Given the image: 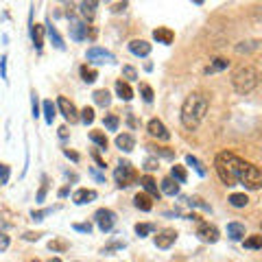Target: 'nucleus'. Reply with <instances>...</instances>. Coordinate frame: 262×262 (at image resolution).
<instances>
[{
  "instance_id": "c85d7f7f",
  "label": "nucleus",
  "mask_w": 262,
  "mask_h": 262,
  "mask_svg": "<svg viewBox=\"0 0 262 262\" xmlns=\"http://www.w3.org/2000/svg\"><path fill=\"white\" fill-rule=\"evenodd\" d=\"M229 203H232L234 208H245L249 203V196L245 192H234V194H229Z\"/></svg>"
},
{
  "instance_id": "b1692460",
  "label": "nucleus",
  "mask_w": 262,
  "mask_h": 262,
  "mask_svg": "<svg viewBox=\"0 0 262 262\" xmlns=\"http://www.w3.org/2000/svg\"><path fill=\"white\" fill-rule=\"evenodd\" d=\"M227 236L232 241H245V225H241V223H229L227 225Z\"/></svg>"
},
{
  "instance_id": "f03ea898",
  "label": "nucleus",
  "mask_w": 262,
  "mask_h": 262,
  "mask_svg": "<svg viewBox=\"0 0 262 262\" xmlns=\"http://www.w3.org/2000/svg\"><path fill=\"white\" fill-rule=\"evenodd\" d=\"M208 96L201 94V92H192L186 96V101L182 105V114H179V118H182V125L186 129H196L203 122L208 114Z\"/></svg>"
},
{
  "instance_id": "c03bdc74",
  "label": "nucleus",
  "mask_w": 262,
  "mask_h": 262,
  "mask_svg": "<svg viewBox=\"0 0 262 262\" xmlns=\"http://www.w3.org/2000/svg\"><path fill=\"white\" fill-rule=\"evenodd\" d=\"M125 247V243L122 241H116V243H110L107 247H103V253H110V251H116V249H122Z\"/></svg>"
},
{
  "instance_id": "58836bf2",
  "label": "nucleus",
  "mask_w": 262,
  "mask_h": 262,
  "mask_svg": "<svg viewBox=\"0 0 262 262\" xmlns=\"http://www.w3.org/2000/svg\"><path fill=\"white\" fill-rule=\"evenodd\" d=\"M140 94H142V98H144V101L146 103H151L153 101V90H151V85H140Z\"/></svg>"
},
{
  "instance_id": "79ce46f5",
  "label": "nucleus",
  "mask_w": 262,
  "mask_h": 262,
  "mask_svg": "<svg viewBox=\"0 0 262 262\" xmlns=\"http://www.w3.org/2000/svg\"><path fill=\"white\" fill-rule=\"evenodd\" d=\"M51 212H53V208H46V210H37V212L33 210V214H31V216H33V221H42L44 216H48V214H51Z\"/></svg>"
},
{
  "instance_id": "aec40b11",
  "label": "nucleus",
  "mask_w": 262,
  "mask_h": 262,
  "mask_svg": "<svg viewBox=\"0 0 262 262\" xmlns=\"http://www.w3.org/2000/svg\"><path fill=\"white\" fill-rule=\"evenodd\" d=\"M46 33H48V37H51V42H53V46L57 48V51H63V48H66L63 39H61V35H59V31H57L51 22H46Z\"/></svg>"
},
{
  "instance_id": "a211bd4d",
  "label": "nucleus",
  "mask_w": 262,
  "mask_h": 262,
  "mask_svg": "<svg viewBox=\"0 0 262 262\" xmlns=\"http://www.w3.org/2000/svg\"><path fill=\"white\" fill-rule=\"evenodd\" d=\"M160 192L162 194H168V196H175V194H179V184L175 182L173 177L162 179V182H160Z\"/></svg>"
},
{
  "instance_id": "1a4fd4ad",
  "label": "nucleus",
  "mask_w": 262,
  "mask_h": 262,
  "mask_svg": "<svg viewBox=\"0 0 262 262\" xmlns=\"http://www.w3.org/2000/svg\"><path fill=\"white\" fill-rule=\"evenodd\" d=\"M68 20H70V37L75 39V42H83L88 37V29H90L88 22L75 18V15H68Z\"/></svg>"
},
{
  "instance_id": "4be33fe9",
  "label": "nucleus",
  "mask_w": 262,
  "mask_h": 262,
  "mask_svg": "<svg viewBox=\"0 0 262 262\" xmlns=\"http://www.w3.org/2000/svg\"><path fill=\"white\" fill-rule=\"evenodd\" d=\"M229 68V61L223 59V57H216V59H212L210 66L206 68V75H214V72H221V70H227Z\"/></svg>"
},
{
  "instance_id": "a878e982",
  "label": "nucleus",
  "mask_w": 262,
  "mask_h": 262,
  "mask_svg": "<svg viewBox=\"0 0 262 262\" xmlns=\"http://www.w3.org/2000/svg\"><path fill=\"white\" fill-rule=\"evenodd\" d=\"M92 96H94V103H96V105H101V107H110V103H112V94L107 92V90H96V92H94Z\"/></svg>"
},
{
  "instance_id": "bb28decb",
  "label": "nucleus",
  "mask_w": 262,
  "mask_h": 262,
  "mask_svg": "<svg viewBox=\"0 0 262 262\" xmlns=\"http://www.w3.org/2000/svg\"><path fill=\"white\" fill-rule=\"evenodd\" d=\"M149 151L155 155V158H164V160H173L175 151L168 149V146H149Z\"/></svg>"
},
{
  "instance_id": "c9c22d12",
  "label": "nucleus",
  "mask_w": 262,
  "mask_h": 262,
  "mask_svg": "<svg viewBox=\"0 0 262 262\" xmlns=\"http://www.w3.org/2000/svg\"><path fill=\"white\" fill-rule=\"evenodd\" d=\"M103 125L107 127L110 131H116V129H118V125H120V120H118V116H114V114H105Z\"/></svg>"
},
{
  "instance_id": "dca6fc26",
  "label": "nucleus",
  "mask_w": 262,
  "mask_h": 262,
  "mask_svg": "<svg viewBox=\"0 0 262 262\" xmlns=\"http://www.w3.org/2000/svg\"><path fill=\"white\" fill-rule=\"evenodd\" d=\"M116 146L120 151H125V153H131L136 149V138L131 136V134H118L116 136Z\"/></svg>"
},
{
  "instance_id": "cd10ccee",
  "label": "nucleus",
  "mask_w": 262,
  "mask_h": 262,
  "mask_svg": "<svg viewBox=\"0 0 262 262\" xmlns=\"http://www.w3.org/2000/svg\"><path fill=\"white\" fill-rule=\"evenodd\" d=\"M186 164H188V166H192V168L196 170V175L206 177V173H208V170H206V166H203V164H201V160H196L194 155H186Z\"/></svg>"
},
{
  "instance_id": "a18cd8bd",
  "label": "nucleus",
  "mask_w": 262,
  "mask_h": 262,
  "mask_svg": "<svg viewBox=\"0 0 262 262\" xmlns=\"http://www.w3.org/2000/svg\"><path fill=\"white\" fill-rule=\"evenodd\" d=\"M7 179H9V166L0 164V184H7Z\"/></svg>"
},
{
  "instance_id": "e433bc0d",
  "label": "nucleus",
  "mask_w": 262,
  "mask_h": 262,
  "mask_svg": "<svg viewBox=\"0 0 262 262\" xmlns=\"http://www.w3.org/2000/svg\"><path fill=\"white\" fill-rule=\"evenodd\" d=\"M188 206H190V208H201V210H206V212L212 210L208 203H203V199H199V196H192V199H188Z\"/></svg>"
},
{
  "instance_id": "2f4dec72",
  "label": "nucleus",
  "mask_w": 262,
  "mask_h": 262,
  "mask_svg": "<svg viewBox=\"0 0 262 262\" xmlns=\"http://www.w3.org/2000/svg\"><path fill=\"white\" fill-rule=\"evenodd\" d=\"M170 177H173L177 184H186L188 173H186V168H184V166H179V164H175L173 170H170Z\"/></svg>"
},
{
  "instance_id": "473e14b6",
  "label": "nucleus",
  "mask_w": 262,
  "mask_h": 262,
  "mask_svg": "<svg viewBox=\"0 0 262 262\" xmlns=\"http://www.w3.org/2000/svg\"><path fill=\"white\" fill-rule=\"evenodd\" d=\"M243 245H245L247 249H262V236H260V234L249 236V238L243 241Z\"/></svg>"
},
{
  "instance_id": "72a5a7b5",
  "label": "nucleus",
  "mask_w": 262,
  "mask_h": 262,
  "mask_svg": "<svg viewBox=\"0 0 262 262\" xmlns=\"http://www.w3.org/2000/svg\"><path fill=\"white\" fill-rule=\"evenodd\" d=\"M155 232V225L153 223H138L136 225V234L140 236V238H144V236H149Z\"/></svg>"
},
{
  "instance_id": "f3484780",
  "label": "nucleus",
  "mask_w": 262,
  "mask_h": 262,
  "mask_svg": "<svg viewBox=\"0 0 262 262\" xmlns=\"http://www.w3.org/2000/svg\"><path fill=\"white\" fill-rule=\"evenodd\" d=\"M134 206L138 208V210H142V212H151L153 210V199L146 192H138L136 196H134Z\"/></svg>"
},
{
  "instance_id": "6ab92c4d",
  "label": "nucleus",
  "mask_w": 262,
  "mask_h": 262,
  "mask_svg": "<svg viewBox=\"0 0 262 262\" xmlns=\"http://www.w3.org/2000/svg\"><path fill=\"white\" fill-rule=\"evenodd\" d=\"M31 39H33V46H35L37 51H42V46H44V27H39V24H31Z\"/></svg>"
},
{
  "instance_id": "13d9d810",
  "label": "nucleus",
  "mask_w": 262,
  "mask_h": 262,
  "mask_svg": "<svg viewBox=\"0 0 262 262\" xmlns=\"http://www.w3.org/2000/svg\"><path fill=\"white\" fill-rule=\"evenodd\" d=\"M68 192H70V188H68V186H63V188H61V190H59V196H66V194H68Z\"/></svg>"
},
{
  "instance_id": "9b49d317",
  "label": "nucleus",
  "mask_w": 262,
  "mask_h": 262,
  "mask_svg": "<svg viewBox=\"0 0 262 262\" xmlns=\"http://www.w3.org/2000/svg\"><path fill=\"white\" fill-rule=\"evenodd\" d=\"M146 129H149V134H151L153 138H158V140H168V138H170L166 125H164V122H162L160 118L149 120V125H146Z\"/></svg>"
},
{
  "instance_id": "c756f323",
  "label": "nucleus",
  "mask_w": 262,
  "mask_h": 262,
  "mask_svg": "<svg viewBox=\"0 0 262 262\" xmlns=\"http://www.w3.org/2000/svg\"><path fill=\"white\" fill-rule=\"evenodd\" d=\"M81 79L85 81V83H94V81L98 79V72L94 68H90V66H81Z\"/></svg>"
},
{
  "instance_id": "9d476101",
  "label": "nucleus",
  "mask_w": 262,
  "mask_h": 262,
  "mask_svg": "<svg viewBox=\"0 0 262 262\" xmlns=\"http://www.w3.org/2000/svg\"><path fill=\"white\" fill-rule=\"evenodd\" d=\"M57 107H59L61 116L68 120V122H77V120H79V112H77V107H75V103L68 101L66 96H59V98H57Z\"/></svg>"
},
{
  "instance_id": "680f3d73",
  "label": "nucleus",
  "mask_w": 262,
  "mask_h": 262,
  "mask_svg": "<svg viewBox=\"0 0 262 262\" xmlns=\"http://www.w3.org/2000/svg\"><path fill=\"white\" fill-rule=\"evenodd\" d=\"M31 262H42V260H31Z\"/></svg>"
},
{
  "instance_id": "5fc2aeb1",
  "label": "nucleus",
  "mask_w": 262,
  "mask_h": 262,
  "mask_svg": "<svg viewBox=\"0 0 262 262\" xmlns=\"http://www.w3.org/2000/svg\"><path fill=\"white\" fill-rule=\"evenodd\" d=\"M125 9H127V3H122V5H120V3H118V5H114V11H125Z\"/></svg>"
},
{
  "instance_id": "6e6552de",
  "label": "nucleus",
  "mask_w": 262,
  "mask_h": 262,
  "mask_svg": "<svg viewBox=\"0 0 262 262\" xmlns=\"http://www.w3.org/2000/svg\"><path fill=\"white\" fill-rule=\"evenodd\" d=\"M175 241H177V232L175 229H170V227L158 232L155 234V238H153V243H155V247L158 249H170L175 245Z\"/></svg>"
},
{
  "instance_id": "4468645a",
  "label": "nucleus",
  "mask_w": 262,
  "mask_h": 262,
  "mask_svg": "<svg viewBox=\"0 0 262 262\" xmlns=\"http://www.w3.org/2000/svg\"><path fill=\"white\" fill-rule=\"evenodd\" d=\"M129 51H131V55H136V57H146L151 53V44L144 42V39H131Z\"/></svg>"
},
{
  "instance_id": "49530a36",
  "label": "nucleus",
  "mask_w": 262,
  "mask_h": 262,
  "mask_svg": "<svg viewBox=\"0 0 262 262\" xmlns=\"http://www.w3.org/2000/svg\"><path fill=\"white\" fill-rule=\"evenodd\" d=\"M48 247H51L53 251H63L68 245H66L63 241H51V243H48Z\"/></svg>"
},
{
  "instance_id": "423d86ee",
  "label": "nucleus",
  "mask_w": 262,
  "mask_h": 262,
  "mask_svg": "<svg viewBox=\"0 0 262 262\" xmlns=\"http://www.w3.org/2000/svg\"><path fill=\"white\" fill-rule=\"evenodd\" d=\"M196 236L203 241V243H210L214 245L219 241V229L214 225L206 223V221H196Z\"/></svg>"
},
{
  "instance_id": "864d4df0",
  "label": "nucleus",
  "mask_w": 262,
  "mask_h": 262,
  "mask_svg": "<svg viewBox=\"0 0 262 262\" xmlns=\"http://www.w3.org/2000/svg\"><path fill=\"white\" fill-rule=\"evenodd\" d=\"M37 238H39V234H31V232L24 234V241H37Z\"/></svg>"
},
{
  "instance_id": "20e7f679",
  "label": "nucleus",
  "mask_w": 262,
  "mask_h": 262,
  "mask_svg": "<svg viewBox=\"0 0 262 262\" xmlns=\"http://www.w3.org/2000/svg\"><path fill=\"white\" fill-rule=\"evenodd\" d=\"M114 179H116L118 188H129L131 184H136L138 173H136L134 164L127 162V160H120L118 166H116V170H114Z\"/></svg>"
},
{
  "instance_id": "ea45409f",
  "label": "nucleus",
  "mask_w": 262,
  "mask_h": 262,
  "mask_svg": "<svg viewBox=\"0 0 262 262\" xmlns=\"http://www.w3.org/2000/svg\"><path fill=\"white\" fill-rule=\"evenodd\" d=\"M122 75L127 77V81H136L138 79V72H136V68H131V66H122Z\"/></svg>"
},
{
  "instance_id": "6e6d98bb",
  "label": "nucleus",
  "mask_w": 262,
  "mask_h": 262,
  "mask_svg": "<svg viewBox=\"0 0 262 262\" xmlns=\"http://www.w3.org/2000/svg\"><path fill=\"white\" fill-rule=\"evenodd\" d=\"M90 173H92V175H94V177L98 179V182H105V177H103L101 173H96V170H94V168H92V170H90Z\"/></svg>"
},
{
  "instance_id": "4d7b16f0",
  "label": "nucleus",
  "mask_w": 262,
  "mask_h": 262,
  "mask_svg": "<svg viewBox=\"0 0 262 262\" xmlns=\"http://www.w3.org/2000/svg\"><path fill=\"white\" fill-rule=\"evenodd\" d=\"M59 138H68V127H61L59 129Z\"/></svg>"
},
{
  "instance_id": "052dcab7",
  "label": "nucleus",
  "mask_w": 262,
  "mask_h": 262,
  "mask_svg": "<svg viewBox=\"0 0 262 262\" xmlns=\"http://www.w3.org/2000/svg\"><path fill=\"white\" fill-rule=\"evenodd\" d=\"M48 262H61L59 258H51V260H48Z\"/></svg>"
},
{
  "instance_id": "8fccbe9b",
  "label": "nucleus",
  "mask_w": 262,
  "mask_h": 262,
  "mask_svg": "<svg viewBox=\"0 0 262 262\" xmlns=\"http://www.w3.org/2000/svg\"><path fill=\"white\" fill-rule=\"evenodd\" d=\"M92 158H94V162L98 164V168H105V160L98 155V151H92Z\"/></svg>"
},
{
  "instance_id": "3c124183",
  "label": "nucleus",
  "mask_w": 262,
  "mask_h": 262,
  "mask_svg": "<svg viewBox=\"0 0 262 262\" xmlns=\"http://www.w3.org/2000/svg\"><path fill=\"white\" fill-rule=\"evenodd\" d=\"M63 155H66V158H70L72 162H79V153L70 151V149H63Z\"/></svg>"
},
{
  "instance_id": "5701e85b",
  "label": "nucleus",
  "mask_w": 262,
  "mask_h": 262,
  "mask_svg": "<svg viewBox=\"0 0 262 262\" xmlns=\"http://www.w3.org/2000/svg\"><path fill=\"white\" fill-rule=\"evenodd\" d=\"M116 94L122 101H131V98H134V90H131L127 81H116Z\"/></svg>"
},
{
  "instance_id": "f704fd0d",
  "label": "nucleus",
  "mask_w": 262,
  "mask_h": 262,
  "mask_svg": "<svg viewBox=\"0 0 262 262\" xmlns=\"http://www.w3.org/2000/svg\"><path fill=\"white\" fill-rule=\"evenodd\" d=\"M79 120L83 122V125H92L94 122V110L92 107H83L79 112Z\"/></svg>"
},
{
  "instance_id": "37998d69",
  "label": "nucleus",
  "mask_w": 262,
  "mask_h": 262,
  "mask_svg": "<svg viewBox=\"0 0 262 262\" xmlns=\"http://www.w3.org/2000/svg\"><path fill=\"white\" fill-rule=\"evenodd\" d=\"M160 168V162H158V158H149L144 162V170H158Z\"/></svg>"
},
{
  "instance_id": "f8f14e48",
  "label": "nucleus",
  "mask_w": 262,
  "mask_h": 262,
  "mask_svg": "<svg viewBox=\"0 0 262 262\" xmlns=\"http://www.w3.org/2000/svg\"><path fill=\"white\" fill-rule=\"evenodd\" d=\"M96 190H88V188H79V190L72 194V201L77 203V206H85V203H92L96 201Z\"/></svg>"
},
{
  "instance_id": "603ef678",
  "label": "nucleus",
  "mask_w": 262,
  "mask_h": 262,
  "mask_svg": "<svg viewBox=\"0 0 262 262\" xmlns=\"http://www.w3.org/2000/svg\"><path fill=\"white\" fill-rule=\"evenodd\" d=\"M7 247H9V236H0V251H5Z\"/></svg>"
},
{
  "instance_id": "7ed1b4c3",
  "label": "nucleus",
  "mask_w": 262,
  "mask_h": 262,
  "mask_svg": "<svg viewBox=\"0 0 262 262\" xmlns=\"http://www.w3.org/2000/svg\"><path fill=\"white\" fill-rule=\"evenodd\" d=\"M258 81H260V75H258V70L253 68V66H241V68L232 75V85H234V90L238 94L253 92L256 85H258Z\"/></svg>"
},
{
  "instance_id": "bf43d9fd",
  "label": "nucleus",
  "mask_w": 262,
  "mask_h": 262,
  "mask_svg": "<svg viewBox=\"0 0 262 262\" xmlns=\"http://www.w3.org/2000/svg\"><path fill=\"white\" fill-rule=\"evenodd\" d=\"M5 227H7V225L3 223V221H0V236H3V229H5Z\"/></svg>"
},
{
  "instance_id": "412c9836",
  "label": "nucleus",
  "mask_w": 262,
  "mask_h": 262,
  "mask_svg": "<svg viewBox=\"0 0 262 262\" xmlns=\"http://www.w3.org/2000/svg\"><path fill=\"white\" fill-rule=\"evenodd\" d=\"M96 7H98V3H81L79 5V11H81V15H83V22H92L94 20Z\"/></svg>"
},
{
  "instance_id": "2eb2a0df",
  "label": "nucleus",
  "mask_w": 262,
  "mask_h": 262,
  "mask_svg": "<svg viewBox=\"0 0 262 262\" xmlns=\"http://www.w3.org/2000/svg\"><path fill=\"white\" fill-rule=\"evenodd\" d=\"M153 39L158 44H173V39H175V33L170 31V29H166V27H158L153 31Z\"/></svg>"
},
{
  "instance_id": "a19ab883",
  "label": "nucleus",
  "mask_w": 262,
  "mask_h": 262,
  "mask_svg": "<svg viewBox=\"0 0 262 262\" xmlns=\"http://www.w3.org/2000/svg\"><path fill=\"white\" fill-rule=\"evenodd\" d=\"M72 229H75V232H81V234H90L92 232V223H75Z\"/></svg>"
},
{
  "instance_id": "7c9ffc66",
  "label": "nucleus",
  "mask_w": 262,
  "mask_h": 262,
  "mask_svg": "<svg viewBox=\"0 0 262 262\" xmlns=\"http://www.w3.org/2000/svg\"><path fill=\"white\" fill-rule=\"evenodd\" d=\"M42 112H44V118H46V122H48V125H53V120H55V114H57V110H55L53 101H44V103H42Z\"/></svg>"
},
{
  "instance_id": "de8ad7c7",
  "label": "nucleus",
  "mask_w": 262,
  "mask_h": 262,
  "mask_svg": "<svg viewBox=\"0 0 262 262\" xmlns=\"http://www.w3.org/2000/svg\"><path fill=\"white\" fill-rule=\"evenodd\" d=\"M46 192H48V184H46V179H44V184H42V188H39V192H37V201L39 203L46 199Z\"/></svg>"
},
{
  "instance_id": "09e8293b",
  "label": "nucleus",
  "mask_w": 262,
  "mask_h": 262,
  "mask_svg": "<svg viewBox=\"0 0 262 262\" xmlns=\"http://www.w3.org/2000/svg\"><path fill=\"white\" fill-rule=\"evenodd\" d=\"M0 77L7 81V57H3V59H0Z\"/></svg>"
},
{
  "instance_id": "393cba45",
  "label": "nucleus",
  "mask_w": 262,
  "mask_h": 262,
  "mask_svg": "<svg viewBox=\"0 0 262 262\" xmlns=\"http://www.w3.org/2000/svg\"><path fill=\"white\" fill-rule=\"evenodd\" d=\"M90 140H92L98 149H107V144H110V140H107V136L103 134V131H90Z\"/></svg>"
},
{
  "instance_id": "f257e3e1",
  "label": "nucleus",
  "mask_w": 262,
  "mask_h": 262,
  "mask_svg": "<svg viewBox=\"0 0 262 262\" xmlns=\"http://www.w3.org/2000/svg\"><path fill=\"white\" fill-rule=\"evenodd\" d=\"M214 168L225 186H245L247 190L262 188V170L232 151H221L214 158Z\"/></svg>"
},
{
  "instance_id": "39448f33",
  "label": "nucleus",
  "mask_w": 262,
  "mask_h": 262,
  "mask_svg": "<svg viewBox=\"0 0 262 262\" xmlns=\"http://www.w3.org/2000/svg\"><path fill=\"white\" fill-rule=\"evenodd\" d=\"M94 221H96V227L107 234L114 229V225H116V214H114L110 208H101L94 212Z\"/></svg>"
},
{
  "instance_id": "0eeeda50",
  "label": "nucleus",
  "mask_w": 262,
  "mask_h": 262,
  "mask_svg": "<svg viewBox=\"0 0 262 262\" xmlns=\"http://www.w3.org/2000/svg\"><path fill=\"white\" fill-rule=\"evenodd\" d=\"M88 59L92 61V63H116V57H114L110 51H105V48L101 46H92V48H88Z\"/></svg>"
},
{
  "instance_id": "4c0bfd02",
  "label": "nucleus",
  "mask_w": 262,
  "mask_h": 262,
  "mask_svg": "<svg viewBox=\"0 0 262 262\" xmlns=\"http://www.w3.org/2000/svg\"><path fill=\"white\" fill-rule=\"evenodd\" d=\"M31 114H33V118L39 116V101H37L35 92H31Z\"/></svg>"
},
{
  "instance_id": "ddd939ff",
  "label": "nucleus",
  "mask_w": 262,
  "mask_h": 262,
  "mask_svg": "<svg viewBox=\"0 0 262 262\" xmlns=\"http://www.w3.org/2000/svg\"><path fill=\"white\" fill-rule=\"evenodd\" d=\"M140 186L144 188V192L151 196V199H160V188H158V182L151 177V175H144V177H140Z\"/></svg>"
}]
</instances>
